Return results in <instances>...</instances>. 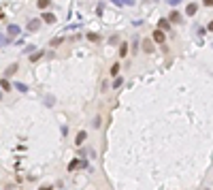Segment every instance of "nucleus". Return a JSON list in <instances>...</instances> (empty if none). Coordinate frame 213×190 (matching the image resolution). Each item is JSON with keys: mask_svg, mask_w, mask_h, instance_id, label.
<instances>
[{"mask_svg": "<svg viewBox=\"0 0 213 190\" xmlns=\"http://www.w3.org/2000/svg\"><path fill=\"white\" fill-rule=\"evenodd\" d=\"M177 2H181V0H169V4H173V6H175Z\"/></svg>", "mask_w": 213, "mask_h": 190, "instance_id": "nucleus-23", "label": "nucleus"}, {"mask_svg": "<svg viewBox=\"0 0 213 190\" xmlns=\"http://www.w3.org/2000/svg\"><path fill=\"white\" fill-rule=\"evenodd\" d=\"M43 21H47V24H55V15H53V13H43Z\"/></svg>", "mask_w": 213, "mask_h": 190, "instance_id": "nucleus-4", "label": "nucleus"}, {"mask_svg": "<svg viewBox=\"0 0 213 190\" xmlns=\"http://www.w3.org/2000/svg\"><path fill=\"white\" fill-rule=\"evenodd\" d=\"M120 86H122V77H120V79H115V81H113V88H120Z\"/></svg>", "mask_w": 213, "mask_h": 190, "instance_id": "nucleus-20", "label": "nucleus"}, {"mask_svg": "<svg viewBox=\"0 0 213 190\" xmlns=\"http://www.w3.org/2000/svg\"><path fill=\"white\" fill-rule=\"evenodd\" d=\"M43 58V51H39V53H34L32 58H30V62H36V60H41Z\"/></svg>", "mask_w": 213, "mask_h": 190, "instance_id": "nucleus-13", "label": "nucleus"}, {"mask_svg": "<svg viewBox=\"0 0 213 190\" xmlns=\"http://www.w3.org/2000/svg\"><path fill=\"white\" fill-rule=\"evenodd\" d=\"M39 28H41V19H30V21H28V30L36 32Z\"/></svg>", "mask_w": 213, "mask_h": 190, "instance_id": "nucleus-2", "label": "nucleus"}, {"mask_svg": "<svg viewBox=\"0 0 213 190\" xmlns=\"http://www.w3.org/2000/svg\"><path fill=\"white\" fill-rule=\"evenodd\" d=\"M143 45H145V47H143V49H145V51H151V49H154V47H151V41H145Z\"/></svg>", "mask_w": 213, "mask_h": 190, "instance_id": "nucleus-14", "label": "nucleus"}, {"mask_svg": "<svg viewBox=\"0 0 213 190\" xmlns=\"http://www.w3.org/2000/svg\"><path fill=\"white\" fill-rule=\"evenodd\" d=\"M17 90H19V92H26V90H28V86H24V83H17Z\"/></svg>", "mask_w": 213, "mask_h": 190, "instance_id": "nucleus-18", "label": "nucleus"}, {"mask_svg": "<svg viewBox=\"0 0 213 190\" xmlns=\"http://www.w3.org/2000/svg\"><path fill=\"white\" fill-rule=\"evenodd\" d=\"M0 86H2V90H11V83L6 79H0Z\"/></svg>", "mask_w": 213, "mask_h": 190, "instance_id": "nucleus-11", "label": "nucleus"}, {"mask_svg": "<svg viewBox=\"0 0 213 190\" xmlns=\"http://www.w3.org/2000/svg\"><path fill=\"white\" fill-rule=\"evenodd\" d=\"M85 165H87V162H79V160H73V162H70V165H68V171H73V169H77V167H85Z\"/></svg>", "mask_w": 213, "mask_h": 190, "instance_id": "nucleus-5", "label": "nucleus"}, {"mask_svg": "<svg viewBox=\"0 0 213 190\" xmlns=\"http://www.w3.org/2000/svg\"><path fill=\"white\" fill-rule=\"evenodd\" d=\"M158 30H162V32H166V30H170V24L166 21V19H160V21H158Z\"/></svg>", "mask_w": 213, "mask_h": 190, "instance_id": "nucleus-3", "label": "nucleus"}, {"mask_svg": "<svg viewBox=\"0 0 213 190\" xmlns=\"http://www.w3.org/2000/svg\"><path fill=\"white\" fill-rule=\"evenodd\" d=\"M196 9H198V6H196L194 2H190V4H188V15H194V13H196Z\"/></svg>", "mask_w": 213, "mask_h": 190, "instance_id": "nucleus-8", "label": "nucleus"}, {"mask_svg": "<svg viewBox=\"0 0 213 190\" xmlns=\"http://www.w3.org/2000/svg\"><path fill=\"white\" fill-rule=\"evenodd\" d=\"M154 41H156V43H164V41H166V34H164L162 30H154Z\"/></svg>", "mask_w": 213, "mask_h": 190, "instance_id": "nucleus-1", "label": "nucleus"}, {"mask_svg": "<svg viewBox=\"0 0 213 190\" xmlns=\"http://www.w3.org/2000/svg\"><path fill=\"white\" fill-rule=\"evenodd\" d=\"M62 41H64V39H62V37H58V39H53V41H51V45H60Z\"/></svg>", "mask_w": 213, "mask_h": 190, "instance_id": "nucleus-17", "label": "nucleus"}, {"mask_svg": "<svg viewBox=\"0 0 213 190\" xmlns=\"http://www.w3.org/2000/svg\"><path fill=\"white\" fill-rule=\"evenodd\" d=\"M128 53V45H122V47H120V56H126Z\"/></svg>", "mask_w": 213, "mask_h": 190, "instance_id": "nucleus-16", "label": "nucleus"}, {"mask_svg": "<svg viewBox=\"0 0 213 190\" xmlns=\"http://www.w3.org/2000/svg\"><path fill=\"white\" fill-rule=\"evenodd\" d=\"M87 39H89V41H94V43H98V41H100V37H98V34H94V32H89V34H87Z\"/></svg>", "mask_w": 213, "mask_h": 190, "instance_id": "nucleus-10", "label": "nucleus"}, {"mask_svg": "<svg viewBox=\"0 0 213 190\" xmlns=\"http://www.w3.org/2000/svg\"><path fill=\"white\" fill-rule=\"evenodd\" d=\"M83 141H85V130H81V133L77 135V139H75V143H77V145H81Z\"/></svg>", "mask_w": 213, "mask_h": 190, "instance_id": "nucleus-7", "label": "nucleus"}, {"mask_svg": "<svg viewBox=\"0 0 213 190\" xmlns=\"http://www.w3.org/2000/svg\"><path fill=\"white\" fill-rule=\"evenodd\" d=\"M15 71H17V64H11V66H9V68H6V75H13V73H15Z\"/></svg>", "mask_w": 213, "mask_h": 190, "instance_id": "nucleus-12", "label": "nucleus"}, {"mask_svg": "<svg viewBox=\"0 0 213 190\" xmlns=\"http://www.w3.org/2000/svg\"><path fill=\"white\" fill-rule=\"evenodd\" d=\"M117 71H120V64H113V66H111V73H113V75H115V73H117Z\"/></svg>", "mask_w": 213, "mask_h": 190, "instance_id": "nucleus-19", "label": "nucleus"}, {"mask_svg": "<svg viewBox=\"0 0 213 190\" xmlns=\"http://www.w3.org/2000/svg\"><path fill=\"white\" fill-rule=\"evenodd\" d=\"M9 34H11V37L19 34V28H17V26H9Z\"/></svg>", "mask_w": 213, "mask_h": 190, "instance_id": "nucleus-9", "label": "nucleus"}, {"mask_svg": "<svg viewBox=\"0 0 213 190\" xmlns=\"http://www.w3.org/2000/svg\"><path fill=\"white\" fill-rule=\"evenodd\" d=\"M0 96H2V94H0Z\"/></svg>", "mask_w": 213, "mask_h": 190, "instance_id": "nucleus-24", "label": "nucleus"}, {"mask_svg": "<svg viewBox=\"0 0 213 190\" xmlns=\"http://www.w3.org/2000/svg\"><path fill=\"white\" fill-rule=\"evenodd\" d=\"M39 190H51V186H49V184H45V186H41Z\"/></svg>", "mask_w": 213, "mask_h": 190, "instance_id": "nucleus-21", "label": "nucleus"}, {"mask_svg": "<svg viewBox=\"0 0 213 190\" xmlns=\"http://www.w3.org/2000/svg\"><path fill=\"white\" fill-rule=\"evenodd\" d=\"M49 2H51V0H36V6H39L41 11H45V9L49 6Z\"/></svg>", "mask_w": 213, "mask_h": 190, "instance_id": "nucleus-6", "label": "nucleus"}, {"mask_svg": "<svg viewBox=\"0 0 213 190\" xmlns=\"http://www.w3.org/2000/svg\"><path fill=\"white\" fill-rule=\"evenodd\" d=\"M181 17H179V13H170V21H179Z\"/></svg>", "mask_w": 213, "mask_h": 190, "instance_id": "nucleus-15", "label": "nucleus"}, {"mask_svg": "<svg viewBox=\"0 0 213 190\" xmlns=\"http://www.w3.org/2000/svg\"><path fill=\"white\" fill-rule=\"evenodd\" d=\"M211 2H213V0H203V4H205V6H211Z\"/></svg>", "mask_w": 213, "mask_h": 190, "instance_id": "nucleus-22", "label": "nucleus"}]
</instances>
